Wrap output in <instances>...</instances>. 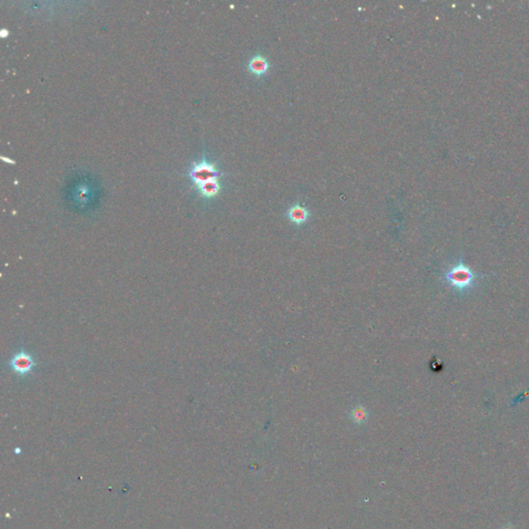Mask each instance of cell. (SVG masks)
<instances>
[{"label":"cell","mask_w":529,"mask_h":529,"mask_svg":"<svg viewBox=\"0 0 529 529\" xmlns=\"http://www.w3.org/2000/svg\"><path fill=\"white\" fill-rule=\"evenodd\" d=\"M288 218L293 222V224L301 226L305 224L308 220L309 217V211L305 207L297 204L293 207H291L287 212Z\"/></svg>","instance_id":"277c9868"},{"label":"cell","mask_w":529,"mask_h":529,"mask_svg":"<svg viewBox=\"0 0 529 529\" xmlns=\"http://www.w3.org/2000/svg\"><path fill=\"white\" fill-rule=\"evenodd\" d=\"M501 529H516V527L513 526L512 524H506V525H504Z\"/></svg>","instance_id":"52a82bcc"},{"label":"cell","mask_w":529,"mask_h":529,"mask_svg":"<svg viewBox=\"0 0 529 529\" xmlns=\"http://www.w3.org/2000/svg\"><path fill=\"white\" fill-rule=\"evenodd\" d=\"M351 417L352 420L357 423V424H363L368 419V412L363 406H358L352 411Z\"/></svg>","instance_id":"8992f818"},{"label":"cell","mask_w":529,"mask_h":529,"mask_svg":"<svg viewBox=\"0 0 529 529\" xmlns=\"http://www.w3.org/2000/svg\"><path fill=\"white\" fill-rule=\"evenodd\" d=\"M9 365L15 373L24 376L33 371V369L35 366V362L33 358L26 352H20L12 358Z\"/></svg>","instance_id":"3957f363"},{"label":"cell","mask_w":529,"mask_h":529,"mask_svg":"<svg viewBox=\"0 0 529 529\" xmlns=\"http://www.w3.org/2000/svg\"><path fill=\"white\" fill-rule=\"evenodd\" d=\"M480 279V275L470 269L460 258L456 264L444 272L443 280L450 288L459 295L470 292Z\"/></svg>","instance_id":"6da1fadb"},{"label":"cell","mask_w":529,"mask_h":529,"mask_svg":"<svg viewBox=\"0 0 529 529\" xmlns=\"http://www.w3.org/2000/svg\"><path fill=\"white\" fill-rule=\"evenodd\" d=\"M269 67H270L269 61L267 60V58H264L262 55H257L255 57H252L248 63L249 71L258 77L264 75V73L268 71Z\"/></svg>","instance_id":"5b68a950"},{"label":"cell","mask_w":529,"mask_h":529,"mask_svg":"<svg viewBox=\"0 0 529 529\" xmlns=\"http://www.w3.org/2000/svg\"><path fill=\"white\" fill-rule=\"evenodd\" d=\"M189 175L193 179L195 186L197 187L204 183L218 180L220 173L213 164L207 162L206 160H203L200 163L194 164L192 170L189 172Z\"/></svg>","instance_id":"7a4b0ae2"},{"label":"cell","mask_w":529,"mask_h":529,"mask_svg":"<svg viewBox=\"0 0 529 529\" xmlns=\"http://www.w3.org/2000/svg\"><path fill=\"white\" fill-rule=\"evenodd\" d=\"M5 33H8V31H7V30H4V29L1 30V34H0V35H1V37H4V36L7 35V34H5Z\"/></svg>","instance_id":"ba28073f"}]
</instances>
